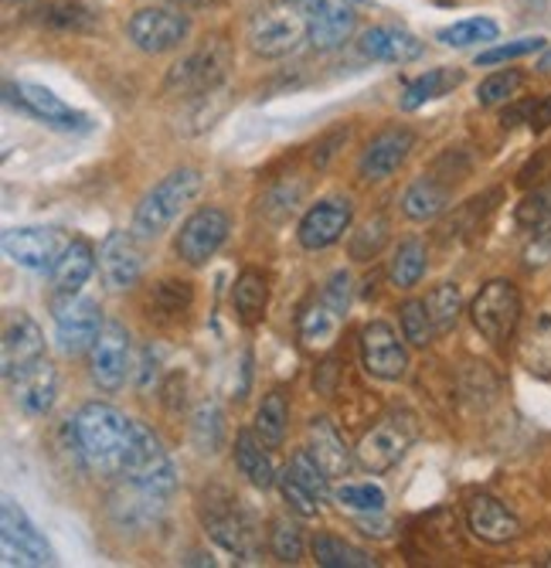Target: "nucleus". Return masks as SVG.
Here are the masks:
<instances>
[{
	"mask_svg": "<svg viewBox=\"0 0 551 568\" xmlns=\"http://www.w3.org/2000/svg\"><path fill=\"white\" fill-rule=\"evenodd\" d=\"M385 242H388V222L385 219L365 222L361 232H355V239H350V260H358V263L375 260Z\"/></svg>",
	"mask_w": 551,
	"mask_h": 568,
	"instance_id": "3c124183",
	"label": "nucleus"
},
{
	"mask_svg": "<svg viewBox=\"0 0 551 568\" xmlns=\"http://www.w3.org/2000/svg\"><path fill=\"white\" fill-rule=\"evenodd\" d=\"M344 140H347V130H334L327 140H320V143L314 146V164H317V168H327V161L337 153L334 146H337V143H344Z\"/></svg>",
	"mask_w": 551,
	"mask_h": 568,
	"instance_id": "6e6d98bb",
	"label": "nucleus"
},
{
	"mask_svg": "<svg viewBox=\"0 0 551 568\" xmlns=\"http://www.w3.org/2000/svg\"><path fill=\"white\" fill-rule=\"evenodd\" d=\"M361 357H365L368 375L381 382H398L409 372V351L385 321H371L361 331Z\"/></svg>",
	"mask_w": 551,
	"mask_h": 568,
	"instance_id": "f3484780",
	"label": "nucleus"
},
{
	"mask_svg": "<svg viewBox=\"0 0 551 568\" xmlns=\"http://www.w3.org/2000/svg\"><path fill=\"white\" fill-rule=\"evenodd\" d=\"M521 361L534 375H551V310H541L538 321L521 341Z\"/></svg>",
	"mask_w": 551,
	"mask_h": 568,
	"instance_id": "58836bf2",
	"label": "nucleus"
},
{
	"mask_svg": "<svg viewBox=\"0 0 551 568\" xmlns=\"http://www.w3.org/2000/svg\"><path fill=\"white\" fill-rule=\"evenodd\" d=\"M235 467H238V474H242L248 484L259 487V490H269V487L279 484L276 463H273L266 443L256 436V429H253V433L242 429V433L235 436Z\"/></svg>",
	"mask_w": 551,
	"mask_h": 568,
	"instance_id": "bb28decb",
	"label": "nucleus"
},
{
	"mask_svg": "<svg viewBox=\"0 0 551 568\" xmlns=\"http://www.w3.org/2000/svg\"><path fill=\"white\" fill-rule=\"evenodd\" d=\"M528 126H531L534 133H541V130L551 126V95L528 99Z\"/></svg>",
	"mask_w": 551,
	"mask_h": 568,
	"instance_id": "5fc2aeb1",
	"label": "nucleus"
},
{
	"mask_svg": "<svg viewBox=\"0 0 551 568\" xmlns=\"http://www.w3.org/2000/svg\"><path fill=\"white\" fill-rule=\"evenodd\" d=\"M426 266H429V255H426V242L422 239H409L398 245L395 260L388 266V276L398 290H412L419 286V280L426 276Z\"/></svg>",
	"mask_w": 551,
	"mask_h": 568,
	"instance_id": "e433bc0d",
	"label": "nucleus"
},
{
	"mask_svg": "<svg viewBox=\"0 0 551 568\" xmlns=\"http://www.w3.org/2000/svg\"><path fill=\"white\" fill-rule=\"evenodd\" d=\"M350 219H355V209H350L347 197H324V201L310 204L307 215L299 219L296 239L307 252L330 248L334 242L344 239V232L350 229Z\"/></svg>",
	"mask_w": 551,
	"mask_h": 568,
	"instance_id": "dca6fc26",
	"label": "nucleus"
},
{
	"mask_svg": "<svg viewBox=\"0 0 551 568\" xmlns=\"http://www.w3.org/2000/svg\"><path fill=\"white\" fill-rule=\"evenodd\" d=\"M548 41L531 34V38H518V41H508V44H493L487 51L477 55V65H500V62H511V59H524V55H534V51H544Z\"/></svg>",
	"mask_w": 551,
	"mask_h": 568,
	"instance_id": "09e8293b",
	"label": "nucleus"
},
{
	"mask_svg": "<svg viewBox=\"0 0 551 568\" xmlns=\"http://www.w3.org/2000/svg\"><path fill=\"white\" fill-rule=\"evenodd\" d=\"M191 443L197 446V453H218L222 443H225V416H222V408L218 402H202L194 408V416H191Z\"/></svg>",
	"mask_w": 551,
	"mask_h": 568,
	"instance_id": "c9c22d12",
	"label": "nucleus"
},
{
	"mask_svg": "<svg viewBox=\"0 0 551 568\" xmlns=\"http://www.w3.org/2000/svg\"><path fill=\"white\" fill-rule=\"evenodd\" d=\"M361 55L371 62H388V65H409L416 59H422L426 44L406 31V28H395V24H375L361 34Z\"/></svg>",
	"mask_w": 551,
	"mask_h": 568,
	"instance_id": "5701e85b",
	"label": "nucleus"
},
{
	"mask_svg": "<svg viewBox=\"0 0 551 568\" xmlns=\"http://www.w3.org/2000/svg\"><path fill=\"white\" fill-rule=\"evenodd\" d=\"M310 551H314V561L324 568H371L375 565V558L368 551L347 545L337 535H314Z\"/></svg>",
	"mask_w": 551,
	"mask_h": 568,
	"instance_id": "72a5a7b5",
	"label": "nucleus"
},
{
	"mask_svg": "<svg viewBox=\"0 0 551 568\" xmlns=\"http://www.w3.org/2000/svg\"><path fill=\"white\" fill-rule=\"evenodd\" d=\"M187 31H191V18L174 8H140L126 21L130 41L140 51H146V55H164V51L181 48Z\"/></svg>",
	"mask_w": 551,
	"mask_h": 568,
	"instance_id": "ddd939ff",
	"label": "nucleus"
},
{
	"mask_svg": "<svg viewBox=\"0 0 551 568\" xmlns=\"http://www.w3.org/2000/svg\"><path fill=\"white\" fill-rule=\"evenodd\" d=\"M269 528H273V531H269V548H273V555H276L283 565H296L299 558H304V531H299L293 521L276 518Z\"/></svg>",
	"mask_w": 551,
	"mask_h": 568,
	"instance_id": "de8ad7c7",
	"label": "nucleus"
},
{
	"mask_svg": "<svg viewBox=\"0 0 551 568\" xmlns=\"http://www.w3.org/2000/svg\"><path fill=\"white\" fill-rule=\"evenodd\" d=\"M463 69H449V65H442V69H429L426 75H419V79H412L406 89H402V99H398V106H402L406 113H412V110H419V106H426V102H432V99H442V95H449L457 85H463Z\"/></svg>",
	"mask_w": 551,
	"mask_h": 568,
	"instance_id": "c756f323",
	"label": "nucleus"
},
{
	"mask_svg": "<svg viewBox=\"0 0 551 568\" xmlns=\"http://www.w3.org/2000/svg\"><path fill=\"white\" fill-rule=\"evenodd\" d=\"M228 232H232V219L222 209H215V204L197 209L194 215H187V222L177 232V242H174L177 260L187 266H205L225 245Z\"/></svg>",
	"mask_w": 551,
	"mask_h": 568,
	"instance_id": "9d476101",
	"label": "nucleus"
},
{
	"mask_svg": "<svg viewBox=\"0 0 551 568\" xmlns=\"http://www.w3.org/2000/svg\"><path fill=\"white\" fill-rule=\"evenodd\" d=\"M412 443H416V419L406 408H391L361 436L355 459L368 474H388L391 467L402 463Z\"/></svg>",
	"mask_w": 551,
	"mask_h": 568,
	"instance_id": "423d86ee",
	"label": "nucleus"
},
{
	"mask_svg": "<svg viewBox=\"0 0 551 568\" xmlns=\"http://www.w3.org/2000/svg\"><path fill=\"white\" fill-rule=\"evenodd\" d=\"M31 14L41 28L62 34H89L99 28V14L82 0H34Z\"/></svg>",
	"mask_w": 551,
	"mask_h": 568,
	"instance_id": "a878e982",
	"label": "nucleus"
},
{
	"mask_svg": "<svg viewBox=\"0 0 551 568\" xmlns=\"http://www.w3.org/2000/svg\"><path fill=\"white\" fill-rule=\"evenodd\" d=\"M320 300H324L327 306H334L337 314L347 317V306H350V276H347L344 270L334 273V276L327 280V286L320 290Z\"/></svg>",
	"mask_w": 551,
	"mask_h": 568,
	"instance_id": "603ef678",
	"label": "nucleus"
},
{
	"mask_svg": "<svg viewBox=\"0 0 551 568\" xmlns=\"http://www.w3.org/2000/svg\"><path fill=\"white\" fill-rule=\"evenodd\" d=\"M44 357V334L28 314H14L4 327V341H0V365H4V378H18L28 372L34 361Z\"/></svg>",
	"mask_w": 551,
	"mask_h": 568,
	"instance_id": "aec40b11",
	"label": "nucleus"
},
{
	"mask_svg": "<svg viewBox=\"0 0 551 568\" xmlns=\"http://www.w3.org/2000/svg\"><path fill=\"white\" fill-rule=\"evenodd\" d=\"M202 525L225 551H235L238 558H256L259 555V535H256L253 518H248V510H242L238 500H232L228 494L205 497Z\"/></svg>",
	"mask_w": 551,
	"mask_h": 568,
	"instance_id": "6e6552de",
	"label": "nucleus"
},
{
	"mask_svg": "<svg viewBox=\"0 0 551 568\" xmlns=\"http://www.w3.org/2000/svg\"><path fill=\"white\" fill-rule=\"evenodd\" d=\"M524 85V75L518 69H504V72H493L477 85V102L480 106H500L518 95V89Z\"/></svg>",
	"mask_w": 551,
	"mask_h": 568,
	"instance_id": "49530a36",
	"label": "nucleus"
},
{
	"mask_svg": "<svg viewBox=\"0 0 551 568\" xmlns=\"http://www.w3.org/2000/svg\"><path fill=\"white\" fill-rule=\"evenodd\" d=\"M0 528H4V561L8 565H52L55 551L38 531V525L24 514V507L14 497H4L0 504Z\"/></svg>",
	"mask_w": 551,
	"mask_h": 568,
	"instance_id": "f8f14e48",
	"label": "nucleus"
},
{
	"mask_svg": "<svg viewBox=\"0 0 551 568\" xmlns=\"http://www.w3.org/2000/svg\"><path fill=\"white\" fill-rule=\"evenodd\" d=\"M446 204H449V184L436 181V174H426L416 184H409V191L402 194V215L409 222H432L446 212Z\"/></svg>",
	"mask_w": 551,
	"mask_h": 568,
	"instance_id": "7c9ffc66",
	"label": "nucleus"
},
{
	"mask_svg": "<svg viewBox=\"0 0 551 568\" xmlns=\"http://www.w3.org/2000/svg\"><path fill=\"white\" fill-rule=\"evenodd\" d=\"M426 306H429V317L436 324V334H446L453 331L460 314H463V293L457 283H439L429 296H426Z\"/></svg>",
	"mask_w": 551,
	"mask_h": 568,
	"instance_id": "a19ab883",
	"label": "nucleus"
},
{
	"mask_svg": "<svg viewBox=\"0 0 551 568\" xmlns=\"http://www.w3.org/2000/svg\"><path fill=\"white\" fill-rule=\"evenodd\" d=\"M228 69H232V44L225 38H205L177 65H171L164 79V92L181 99L212 95L225 82Z\"/></svg>",
	"mask_w": 551,
	"mask_h": 568,
	"instance_id": "20e7f679",
	"label": "nucleus"
},
{
	"mask_svg": "<svg viewBox=\"0 0 551 568\" xmlns=\"http://www.w3.org/2000/svg\"><path fill=\"white\" fill-rule=\"evenodd\" d=\"M279 494H283V500H286V507L296 514V518H317V510H320V500L299 484L293 474H289V467H286V474H279Z\"/></svg>",
	"mask_w": 551,
	"mask_h": 568,
	"instance_id": "8fccbe9b",
	"label": "nucleus"
},
{
	"mask_svg": "<svg viewBox=\"0 0 551 568\" xmlns=\"http://www.w3.org/2000/svg\"><path fill=\"white\" fill-rule=\"evenodd\" d=\"M99 270H103V280L110 290H130L140 283L143 276V248H140V239L136 232H110L99 245Z\"/></svg>",
	"mask_w": 551,
	"mask_h": 568,
	"instance_id": "a211bd4d",
	"label": "nucleus"
},
{
	"mask_svg": "<svg viewBox=\"0 0 551 568\" xmlns=\"http://www.w3.org/2000/svg\"><path fill=\"white\" fill-rule=\"evenodd\" d=\"M92 270H95V248L85 239H72L52 270V286L59 293H79L85 280L92 276Z\"/></svg>",
	"mask_w": 551,
	"mask_h": 568,
	"instance_id": "2f4dec72",
	"label": "nucleus"
},
{
	"mask_svg": "<svg viewBox=\"0 0 551 568\" xmlns=\"http://www.w3.org/2000/svg\"><path fill=\"white\" fill-rule=\"evenodd\" d=\"M248 48L259 59H286L310 41V8L307 0H269L263 4L245 34Z\"/></svg>",
	"mask_w": 551,
	"mask_h": 568,
	"instance_id": "f03ea898",
	"label": "nucleus"
},
{
	"mask_svg": "<svg viewBox=\"0 0 551 568\" xmlns=\"http://www.w3.org/2000/svg\"><path fill=\"white\" fill-rule=\"evenodd\" d=\"M514 222L521 229H528L531 235L541 232L544 225H551V181L548 184H538L534 191H528L518 204L514 212Z\"/></svg>",
	"mask_w": 551,
	"mask_h": 568,
	"instance_id": "37998d69",
	"label": "nucleus"
},
{
	"mask_svg": "<svg viewBox=\"0 0 551 568\" xmlns=\"http://www.w3.org/2000/svg\"><path fill=\"white\" fill-rule=\"evenodd\" d=\"M164 500L167 497H157V494H150L136 484H126L120 494H113V514H116V521L126 528L150 525V521H157V514L164 510Z\"/></svg>",
	"mask_w": 551,
	"mask_h": 568,
	"instance_id": "473e14b6",
	"label": "nucleus"
},
{
	"mask_svg": "<svg viewBox=\"0 0 551 568\" xmlns=\"http://www.w3.org/2000/svg\"><path fill=\"white\" fill-rule=\"evenodd\" d=\"M467 528L487 545H508L521 535V521L508 510V504L490 494L467 497Z\"/></svg>",
	"mask_w": 551,
	"mask_h": 568,
	"instance_id": "412c9836",
	"label": "nucleus"
},
{
	"mask_svg": "<svg viewBox=\"0 0 551 568\" xmlns=\"http://www.w3.org/2000/svg\"><path fill=\"white\" fill-rule=\"evenodd\" d=\"M286 426H289V405H286V395H283L279 388H273V392L259 402V408H256V423H253V429H256V436H259L266 446H279V443L286 439Z\"/></svg>",
	"mask_w": 551,
	"mask_h": 568,
	"instance_id": "4c0bfd02",
	"label": "nucleus"
},
{
	"mask_svg": "<svg viewBox=\"0 0 551 568\" xmlns=\"http://www.w3.org/2000/svg\"><path fill=\"white\" fill-rule=\"evenodd\" d=\"M69 242L72 239H65L59 229H38V225L11 229V232H4V239H0L8 260L31 273H52Z\"/></svg>",
	"mask_w": 551,
	"mask_h": 568,
	"instance_id": "4468645a",
	"label": "nucleus"
},
{
	"mask_svg": "<svg viewBox=\"0 0 551 568\" xmlns=\"http://www.w3.org/2000/svg\"><path fill=\"white\" fill-rule=\"evenodd\" d=\"M11 385V395L18 402V408L24 412V416L31 419H41L52 412L55 405V395H59V372L48 357L34 361V365L28 372H21L18 378L8 382Z\"/></svg>",
	"mask_w": 551,
	"mask_h": 568,
	"instance_id": "4be33fe9",
	"label": "nucleus"
},
{
	"mask_svg": "<svg viewBox=\"0 0 551 568\" xmlns=\"http://www.w3.org/2000/svg\"><path fill=\"white\" fill-rule=\"evenodd\" d=\"M133 368V351H130V334L123 324H106L99 331L92 351H89V372L92 382L103 392H120L130 378Z\"/></svg>",
	"mask_w": 551,
	"mask_h": 568,
	"instance_id": "2eb2a0df",
	"label": "nucleus"
},
{
	"mask_svg": "<svg viewBox=\"0 0 551 568\" xmlns=\"http://www.w3.org/2000/svg\"><path fill=\"white\" fill-rule=\"evenodd\" d=\"M202 184H205L202 171L181 168V171H171L161 184L150 187L140 197L136 212H133V232H136V239H143V242L161 239L174 225V219L197 197Z\"/></svg>",
	"mask_w": 551,
	"mask_h": 568,
	"instance_id": "7ed1b4c3",
	"label": "nucleus"
},
{
	"mask_svg": "<svg viewBox=\"0 0 551 568\" xmlns=\"http://www.w3.org/2000/svg\"><path fill=\"white\" fill-rule=\"evenodd\" d=\"M194 310V286L187 280H161L146 290L143 314L157 327H181Z\"/></svg>",
	"mask_w": 551,
	"mask_h": 568,
	"instance_id": "b1692460",
	"label": "nucleus"
},
{
	"mask_svg": "<svg viewBox=\"0 0 551 568\" xmlns=\"http://www.w3.org/2000/svg\"><path fill=\"white\" fill-rule=\"evenodd\" d=\"M307 449L314 453V459L320 463V467L327 470V477L334 480V477H347V470H350V449H347V443H344V436L334 429V423L330 419H310V429H307Z\"/></svg>",
	"mask_w": 551,
	"mask_h": 568,
	"instance_id": "cd10ccee",
	"label": "nucleus"
},
{
	"mask_svg": "<svg viewBox=\"0 0 551 568\" xmlns=\"http://www.w3.org/2000/svg\"><path fill=\"white\" fill-rule=\"evenodd\" d=\"M232 303H235V314L242 324L256 327L266 317V306H269V276L263 270H242L232 290Z\"/></svg>",
	"mask_w": 551,
	"mask_h": 568,
	"instance_id": "c85d7f7f",
	"label": "nucleus"
},
{
	"mask_svg": "<svg viewBox=\"0 0 551 568\" xmlns=\"http://www.w3.org/2000/svg\"><path fill=\"white\" fill-rule=\"evenodd\" d=\"M310 8V44L320 51L340 48L355 31V11L344 0H307Z\"/></svg>",
	"mask_w": 551,
	"mask_h": 568,
	"instance_id": "393cba45",
	"label": "nucleus"
},
{
	"mask_svg": "<svg viewBox=\"0 0 551 568\" xmlns=\"http://www.w3.org/2000/svg\"><path fill=\"white\" fill-rule=\"evenodd\" d=\"M334 500L347 510H355V514H381L388 504L385 490L371 480H344L334 490Z\"/></svg>",
	"mask_w": 551,
	"mask_h": 568,
	"instance_id": "79ce46f5",
	"label": "nucleus"
},
{
	"mask_svg": "<svg viewBox=\"0 0 551 568\" xmlns=\"http://www.w3.org/2000/svg\"><path fill=\"white\" fill-rule=\"evenodd\" d=\"M497 34H500L497 21H490V18H467V21H457V24H449V28H439L436 41H442L446 48H473V44L497 41Z\"/></svg>",
	"mask_w": 551,
	"mask_h": 568,
	"instance_id": "ea45409f",
	"label": "nucleus"
},
{
	"mask_svg": "<svg viewBox=\"0 0 551 568\" xmlns=\"http://www.w3.org/2000/svg\"><path fill=\"white\" fill-rule=\"evenodd\" d=\"M398 321H402V334L409 344L416 347H429L436 337V324L429 317V306L426 300H406L402 310H398Z\"/></svg>",
	"mask_w": 551,
	"mask_h": 568,
	"instance_id": "c03bdc74",
	"label": "nucleus"
},
{
	"mask_svg": "<svg viewBox=\"0 0 551 568\" xmlns=\"http://www.w3.org/2000/svg\"><path fill=\"white\" fill-rule=\"evenodd\" d=\"M55 317V341L65 354H82L92 351L99 331H103V310L95 300H85L79 293H62L52 306Z\"/></svg>",
	"mask_w": 551,
	"mask_h": 568,
	"instance_id": "1a4fd4ad",
	"label": "nucleus"
},
{
	"mask_svg": "<svg viewBox=\"0 0 551 568\" xmlns=\"http://www.w3.org/2000/svg\"><path fill=\"white\" fill-rule=\"evenodd\" d=\"M524 263H528L531 270L551 263V225H544L541 232L531 235V242H528V248H524Z\"/></svg>",
	"mask_w": 551,
	"mask_h": 568,
	"instance_id": "864d4df0",
	"label": "nucleus"
},
{
	"mask_svg": "<svg viewBox=\"0 0 551 568\" xmlns=\"http://www.w3.org/2000/svg\"><path fill=\"white\" fill-rule=\"evenodd\" d=\"M8 99L18 110H24L28 116L41 120L44 126L62 130V133H85L92 130V120L79 110H72L69 102H62L52 89L34 85V82H8L4 85Z\"/></svg>",
	"mask_w": 551,
	"mask_h": 568,
	"instance_id": "9b49d317",
	"label": "nucleus"
},
{
	"mask_svg": "<svg viewBox=\"0 0 551 568\" xmlns=\"http://www.w3.org/2000/svg\"><path fill=\"white\" fill-rule=\"evenodd\" d=\"M538 69H541V72H551V48H548V51H544V55H541Z\"/></svg>",
	"mask_w": 551,
	"mask_h": 568,
	"instance_id": "4d7b16f0",
	"label": "nucleus"
},
{
	"mask_svg": "<svg viewBox=\"0 0 551 568\" xmlns=\"http://www.w3.org/2000/svg\"><path fill=\"white\" fill-rule=\"evenodd\" d=\"M412 146H416V133H412V130L395 126V130L378 133V136L361 150V158H358V174H361V181H385V178H391L398 168L406 164V158L412 153Z\"/></svg>",
	"mask_w": 551,
	"mask_h": 568,
	"instance_id": "6ab92c4d",
	"label": "nucleus"
},
{
	"mask_svg": "<svg viewBox=\"0 0 551 568\" xmlns=\"http://www.w3.org/2000/svg\"><path fill=\"white\" fill-rule=\"evenodd\" d=\"M470 321L490 344H508L521 324V293L511 280H490L470 303Z\"/></svg>",
	"mask_w": 551,
	"mask_h": 568,
	"instance_id": "0eeeda50",
	"label": "nucleus"
},
{
	"mask_svg": "<svg viewBox=\"0 0 551 568\" xmlns=\"http://www.w3.org/2000/svg\"><path fill=\"white\" fill-rule=\"evenodd\" d=\"M123 480L136 484L157 497H171L177 490V467L167 456L164 443L157 439V433L133 419V443H130V456L123 467Z\"/></svg>",
	"mask_w": 551,
	"mask_h": 568,
	"instance_id": "39448f33",
	"label": "nucleus"
},
{
	"mask_svg": "<svg viewBox=\"0 0 551 568\" xmlns=\"http://www.w3.org/2000/svg\"><path fill=\"white\" fill-rule=\"evenodd\" d=\"M72 443L75 456L89 474L123 477L130 443H133V419H126L120 408L106 402H89L72 419Z\"/></svg>",
	"mask_w": 551,
	"mask_h": 568,
	"instance_id": "f257e3e1",
	"label": "nucleus"
},
{
	"mask_svg": "<svg viewBox=\"0 0 551 568\" xmlns=\"http://www.w3.org/2000/svg\"><path fill=\"white\" fill-rule=\"evenodd\" d=\"M544 565H551V558H548V561H544Z\"/></svg>",
	"mask_w": 551,
	"mask_h": 568,
	"instance_id": "13d9d810",
	"label": "nucleus"
},
{
	"mask_svg": "<svg viewBox=\"0 0 551 568\" xmlns=\"http://www.w3.org/2000/svg\"><path fill=\"white\" fill-rule=\"evenodd\" d=\"M340 321H344V314H337L334 306H327L324 300H317L307 310V314H304V321H299V337H304V344L310 351H324V347L334 344V337L340 331Z\"/></svg>",
	"mask_w": 551,
	"mask_h": 568,
	"instance_id": "f704fd0d",
	"label": "nucleus"
},
{
	"mask_svg": "<svg viewBox=\"0 0 551 568\" xmlns=\"http://www.w3.org/2000/svg\"><path fill=\"white\" fill-rule=\"evenodd\" d=\"M289 474H293L299 484H304L317 500H327V497H330V477H327V470L320 467V463L314 459L310 449L293 453V459H289Z\"/></svg>",
	"mask_w": 551,
	"mask_h": 568,
	"instance_id": "a18cd8bd",
	"label": "nucleus"
}]
</instances>
